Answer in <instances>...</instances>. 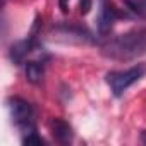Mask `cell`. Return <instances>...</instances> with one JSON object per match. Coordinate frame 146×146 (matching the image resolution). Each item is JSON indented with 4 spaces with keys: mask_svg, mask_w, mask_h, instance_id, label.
Here are the masks:
<instances>
[{
    "mask_svg": "<svg viewBox=\"0 0 146 146\" xmlns=\"http://www.w3.org/2000/svg\"><path fill=\"white\" fill-rule=\"evenodd\" d=\"M146 53V29H132L103 45V55L113 60H131Z\"/></svg>",
    "mask_w": 146,
    "mask_h": 146,
    "instance_id": "6da1fadb",
    "label": "cell"
},
{
    "mask_svg": "<svg viewBox=\"0 0 146 146\" xmlns=\"http://www.w3.org/2000/svg\"><path fill=\"white\" fill-rule=\"evenodd\" d=\"M146 74V65L144 64H136L125 70H112L107 74V83L113 93V96L120 98L132 84H136L139 79H143Z\"/></svg>",
    "mask_w": 146,
    "mask_h": 146,
    "instance_id": "7a4b0ae2",
    "label": "cell"
},
{
    "mask_svg": "<svg viewBox=\"0 0 146 146\" xmlns=\"http://www.w3.org/2000/svg\"><path fill=\"white\" fill-rule=\"evenodd\" d=\"M9 107H11V115H12V120L14 124L26 134L29 131H36V125H35V108L29 102L19 98V96H14L9 100Z\"/></svg>",
    "mask_w": 146,
    "mask_h": 146,
    "instance_id": "3957f363",
    "label": "cell"
},
{
    "mask_svg": "<svg viewBox=\"0 0 146 146\" xmlns=\"http://www.w3.org/2000/svg\"><path fill=\"white\" fill-rule=\"evenodd\" d=\"M38 24H40V23L36 21V24H35L31 35H29L26 40H21V41L14 43V45L11 46V60H12L14 64H17V65L26 64V58L36 50V46H38V38H36Z\"/></svg>",
    "mask_w": 146,
    "mask_h": 146,
    "instance_id": "277c9868",
    "label": "cell"
},
{
    "mask_svg": "<svg viewBox=\"0 0 146 146\" xmlns=\"http://www.w3.org/2000/svg\"><path fill=\"white\" fill-rule=\"evenodd\" d=\"M122 14L117 11V7L113 5L112 0H100V12H98V33L100 36H107L110 35L117 17H120Z\"/></svg>",
    "mask_w": 146,
    "mask_h": 146,
    "instance_id": "5b68a950",
    "label": "cell"
},
{
    "mask_svg": "<svg viewBox=\"0 0 146 146\" xmlns=\"http://www.w3.org/2000/svg\"><path fill=\"white\" fill-rule=\"evenodd\" d=\"M50 129H52V136L57 143H60V144L72 143L74 132H72V127L69 125V122H65L62 119H53L50 122Z\"/></svg>",
    "mask_w": 146,
    "mask_h": 146,
    "instance_id": "8992f818",
    "label": "cell"
},
{
    "mask_svg": "<svg viewBox=\"0 0 146 146\" xmlns=\"http://www.w3.org/2000/svg\"><path fill=\"white\" fill-rule=\"evenodd\" d=\"M24 70H26V79L33 84H40L43 76H45V64L43 60H26L24 64Z\"/></svg>",
    "mask_w": 146,
    "mask_h": 146,
    "instance_id": "52a82bcc",
    "label": "cell"
},
{
    "mask_svg": "<svg viewBox=\"0 0 146 146\" xmlns=\"http://www.w3.org/2000/svg\"><path fill=\"white\" fill-rule=\"evenodd\" d=\"M124 4L134 16L146 19V0H124Z\"/></svg>",
    "mask_w": 146,
    "mask_h": 146,
    "instance_id": "ba28073f",
    "label": "cell"
},
{
    "mask_svg": "<svg viewBox=\"0 0 146 146\" xmlns=\"http://www.w3.org/2000/svg\"><path fill=\"white\" fill-rule=\"evenodd\" d=\"M43 143H45L43 137H41L36 131H29V132H26L24 137H23V144H43Z\"/></svg>",
    "mask_w": 146,
    "mask_h": 146,
    "instance_id": "9c48e42d",
    "label": "cell"
},
{
    "mask_svg": "<svg viewBox=\"0 0 146 146\" xmlns=\"http://www.w3.org/2000/svg\"><path fill=\"white\" fill-rule=\"evenodd\" d=\"M91 5H93V0H79V12L84 16L91 11Z\"/></svg>",
    "mask_w": 146,
    "mask_h": 146,
    "instance_id": "30bf717a",
    "label": "cell"
},
{
    "mask_svg": "<svg viewBox=\"0 0 146 146\" xmlns=\"http://www.w3.org/2000/svg\"><path fill=\"white\" fill-rule=\"evenodd\" d=\"M58 5H60L62 12H67L69 11V0H58Z\"/></svg>",
    "mask_w": 146,
    "mask_h": 146,
    "instance_id": "8fae6325",
    "label": "cell"
}]
</instances>
